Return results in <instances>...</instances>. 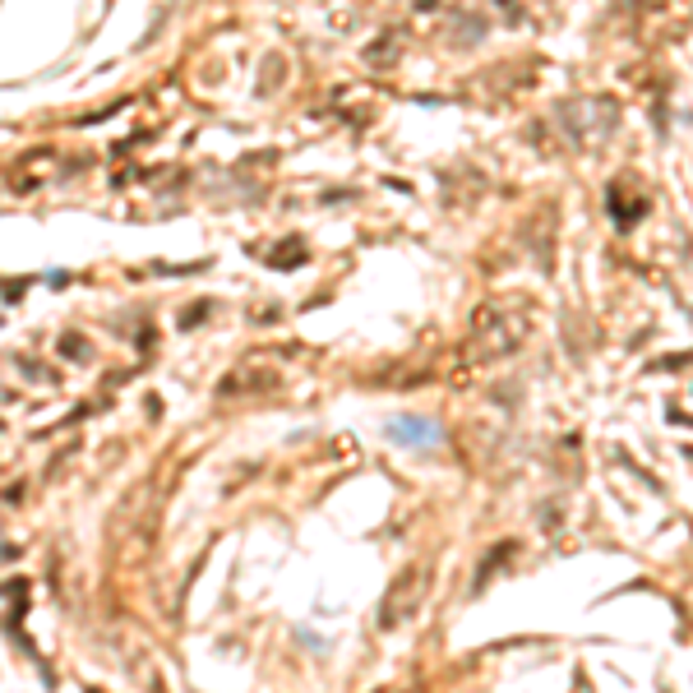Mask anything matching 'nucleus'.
Here are the masks:
<instances>
[{
	"mask_svg": "<svg viewBox=\"0 0 693 693\" xmlns=\"http://www.w3.org/2000/svg\"><path fill=\"white\" fill-rule=\"evenodd\" d=\"M532 333V310L522 301H495L472 315L467 333V361H495V356L517 352Z\"/></svg>",
	"mask_w": 693,
	"mask_h": 693,
	"instance_id": "1",
	"label": "nucleus"
},
{
	"mask_svg": "<svg viewBox=\"0 0 693 693\" xmlns=\"http://www.w3.org/2000/svg\"><path fill=\"white\" fill-rule=\"evenodd\" d=\"M153 495V481H143L139 490H130L116 513V527H111V541H116V564L121 569H139L148 555H153L157 541V504H148Z\"/></svg>",
	"mask_w": 693,
	"mask_h": 693,
	"instance_id": "2",
	"label": "nucleus"
},
{
	"mask_svg": "<svg viewBox=\"0 0 693 693\" xmlns=\"http://www.w3.org/2000/svg\"><path fill=\"white\" fill-rule=\"evenodd\" d=\"M425 592H430V569L425 564H407L388 583L384 601H379V628H402L421 605H425Z\"/></svg>",
	"mask_w": 693,
	"mask_h": 693,
	"instance_id": "3",
	"label": "nucleus"
},
{
	"mask_svg": "<svg viewBox=\"0 0 693 693\" xmlns=\"http://www.w3.org/2000/svg\"><path fill=\"white\" fill-rule=\"evenodd\" d=\"M277 379H282V370H277L273 352H250L241 365H231L227 374H222L218 384V397H241V393H268V388H277Z\"/></svg>",
	"mask_w": 693,
	"mask_h": 693,
	"instance_id": "4",
	"label": "nucleus"
},
{
	"mask_svg": "<svg viewBox=\"0 0 693 693\" xmlns=\"http://www.w3.org/2000/svg\"><path fill=\"white\" fill-rule=\"evenodd\" d=\"M388 440H397V444H416V449H421V444H435V440H440V430L430 425L425 416H397L393 425H388Z\"/></svg>",
	"mask_w": 693,
	"mask_h": 693,
	"instance_id": "5",
	"label": "nucleus"
}]
</instances>
